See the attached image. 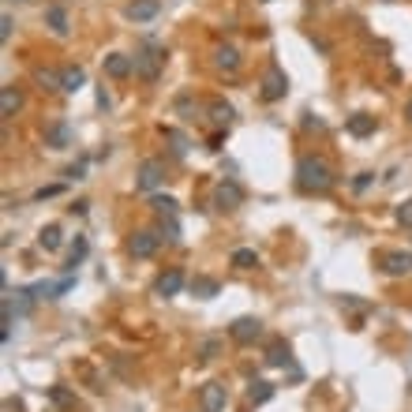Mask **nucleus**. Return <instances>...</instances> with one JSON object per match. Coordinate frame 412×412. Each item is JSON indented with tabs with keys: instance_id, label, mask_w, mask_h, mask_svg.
I'll return each mask as SVG.
<instances>
[{
	"instance_id": "1",
	"label": "nucleus",
	"mask_w": 412,
	"mask_h": 412,
	"mask_svg": "<svg viewBox=\"0 0 412 412\" xmlns=\"http://www.w3.org/2000/svg\"><path fill=\"white\" fill-rule=\"evenodd\" d=\"M297 187L307 191V195H326V191L334 187V169L322 158L304 154L297 161Z\"/></svg>"
},
{
	"instance_id": "2",
	"label": "nucleus",
	"mask_w": 412,
	"mask_h": 412,
	"mask_svg": "<svg viewBox=\"0 0 412 412\" xmlns=\"http://www.w3.org/2000/svg\"><path fill=\"white\" fill-rule=\"evenodd\" d=\"M165 161L161 158H146L143 165H139V172H135V187L139 191H158L161 184H165Z\"/></svg>"
},
{
	"instance_id": "3",
	"label": "nucleus",
	"mask_w": 412,
	"mask_h": 412,
	"mask_svg": "<svg viewBox=\"0 0 412 412\" xmlns=\"http://www.w3.org/2000/svg\"><path fill=\"white\" fill-rule=\"evenodd\" d=\"M158 247H161V232L139 229V232H131V240H128V255L131 259H150Z\"/></svg>"
},
{
	"instance_id": "4",
	"label": "nucleus",
	"mask_w": 412,
	"mask_h": 412,
	"mask_svg": "<svg viewBox=\"0 0 412 412\" xmlns=\"http://www.w3.org/2000/svg\"><path fill=\"white\" fill-rule=\"evenodd\" d=\"M378 270L386 277H408L412 274V252H378Z\"/></svg>"
},
{
	"instance_id": "5",
	"label": "nucleus",
	"mask_w": 412,
	"mask_h": 412,
	"mask_svg": "<svg viewBox=\"0 0 412 412\" xmlns=\"http://www.w3.org/2000/svg\"><path fill=\"white\" fill-rule=\"evenodd\" d=\"M244 202V187L237 184V180H222L214 187V206L222 214H229V210H237V206Z\"/></svg>"
},
{
	"instance_id": "6",
	"label": "nucleus",
	"mask_w": 412,
	"mask_h": 412,
	"mask_svg": "<svg viewBox=\"0 0 412 412\" xmlns=\"http://www.w3.org/2000/svg\"><path fill=\"white\" fill-rule=\"evenodd\" d=\"M289 91V76L277 64L267 68V76H262V101H282Z\"/></svg>"
},
{
	"instance_id": "7",
	"label": "nucleus",
	"mask_w": 412,
	"mask_h": 412,
	"mask_svg": "<svg viewBox=\"0 0 412 412\" xmlns=\"http://www.w3.org/2000/svg\"><path fill=\"white\" fill-rule=\"evenodd\" d=\"M229 337H232L237 345H252V341H259V337H262V322L252 319V315H244V319H237V322L229 326Z\"/></svg>"
},
{
	"instance_id": "8",
	"label": "nucleus",
	"mask_w": 412,
	"mask_h": 412,
	"mask_svg": "<svg viewBox=\"0 0 412 412\" xmlns=\"http://www.w3.org/2000/svg\"><path fill=\"white\" fill-rule=\"evenodd\" d=\"M131 61H135V71H139L146 83H154V79H158V64L165 61V49H143V53L131 56Z\"/></svg>"
},
{
	"instance_id": "9",
	"label": "nucleus",
	"mask_w": 412,
	"mask_h": 412,
	"mask_svg": "<svg viewBox=\"0 0 412 412\" xmlns=\"http://www.w3.org/2000/svg\"><path fill=\"white\" fill-rule=\"evenodd\" d=\"M225 401H229V393H225L222 382H206V386L199 390V408L202 412H222Z\"/></svg>"
},
{
	"instance_id": "10",
	"label": "nucleus",
	"mask_w": 412,
	"mask_h": 412,
	"mask_svg": "<svg viewBox=\"0 0 412 412\" xmlns=\"http://www.w3.org/2000/svg\"><path fill=\"white\" fill-rule=\"evenodd\" d=\"M184 289V270H165V274H161L158 277V282H154V297H161V300H169V297H176V292H180Z\"/></svg>"
},
{
	"instance_id": "11",
	"label": "nucleus",
	"mask_w": 412,
	"mask_h": 412,
	"mask_svg": "<svg viewBox=\"0 0 412 412\" xmlns=\"http://www.w3.org/2000/svg\"><path fill=\"white\" fill-rule=\"evenodd\" d=\"M158 11H161V0H131V4L124 8V16L131 23H150Z\"/></svg>"
},
{
	"instance_id": "12",
	"label": "nucleus",
	"mask_w": 412,
	"mask_h": 412,
	"mask_svg": "<svg viewBox=\"0 0 412 412\" xmlns=\"http://www.w3.org/2000/svg\"><path fill=\"white\" fill-rule=\"evenodd\" d=\"M131 71H135V61H131V56H124V53H109L105 56V76L109 79H128Z\"/></svg>"
},
{
	"instance_id": "13",
	"label": "nucleus",
	"mask_w": 412,
	"mask_h": 412,
	"mask_svg": "<svg viewBox=\"0 0 412 412\" xmlns=\"http://www.w3.org/2000/svg\"><path fill=\"white\" fill-rule=\"evenodd\" d=\"M214 64L225 71V76H237L240 71V53H237V46H217L214 49Z\"/></svg>"
},
{
	"instance_id": "14",
	"label": "nucleus",
	"mask_w": 412,
	"mask_h": 412,
	"mask_svg": "<svg viewBox=\"0 0 412 412\" xmlns=\"http://www.w3.org/2000/svg\"><path fill=\"white\" fill-rule=\"evenodd\" d=\"M46 23H49V31H53L56 38L68 34V11H64L61 4H49V8H46Z\"/></svg>"
},
{
	"instance_id": "15",
	"label": "nucleus",
	"mask_w": 412,
	"mask_h": 412,
	"mask_svg": "<svg viewBox=\"0 0 412 412\" xmlns=\"http://www.w3.org/2000/svg\"><path fill=\"white\" fill-rule=\"evenodd\" d=\"M61 79H64V94H76V91H83L86 71L79 64H68V68H61Z\"/></svg>"
},
{
	"instance_id": "16",
	"label": "nucleus",
	"mask_w": 412,
	"mask_h": 412,
	"mask_svg": "<svg viewBox=\"0 0 412 412\" xmlns=\"http://www.w3.org/2000/svg\"><path fill=\"white\" fill-rule=\"evenodd\" d=\"M349 131H352L356 139L375 135V116H371V113H356V116H349Z\"/></svg>"
},
{
	"instance_id": "17",
	"label": "nucleus",
	"mask_w": 412,
	"mask_h": 412,
	"mask_svg": "<svg viewBox=\"0 0 412 412\" xmlns=\"http://www.w3.org/2000/svg\"><path fill=\"white\" fill-rule=\"evenodd\" d=\"M19 105H23V94L16 91V86H4V91H0V113H4V120H8V116H16Z\"/></svg>"
},
{
	"instance_id": "18",
	"label": "nucleus",
	"mask_w": 412,
	"mask_h": 412,
	"mask_svg": "<svg viewBox=\"0 0 412 412\" xmlns=\"http://www.w3.org/2000/svg\"><path fill=\"white\" fill-rule=\"evenodd\" d=\"M232 116H237V113H232L229 101H222V98H214V101H210V120H214L217 128H229V124H232Z\"/></svg>"
},
{
	"instance_id": "19",
	"label": "nucleus",
	"mask_w": 412,
	"mask_h": 412,
	"mask_svg": "<svg viewBox=\"0 0 412 412\" xmlns=\"http://www.w3.org/2000/svg\"><path fill=\"white\" fill-rule=\"evenodd\" d=\"M34 79L41 91H64V79H61V71H53V68H38L34 71Z\"/></svg>"
},
{
	"instance_id": "20",
	"label": "nucleus",
	"mask_w": 412,
	"mask_h": 412,
	"mask_svg": "<svg viewBox=\"0 0 412 412\" xmlns=\"http://www.w3.org/2000/svg\"><path fill=\"white\" fill-rule=\"evenodd\" d=\"M68 143H71V131H68V124H53V128L46 131V146H53V150H64Z\"/></svg>"
},
{
	"instance_id": "21",
	"label": "nucleus",
	"mask_w": 412,
	"mask_h": 412,
	"mask_svg": "<svg viewBox=\"0 0 412 412\" xmlns=\"http://www.w3.org/2000/svg\"><path fill=\"white\" fill-rule=\"evenodd\" d=\"M232 267H237V270H255L259 255L252 252V247H237V252H232Z\"/></svg>"
},
{
	"instance_id": "22",
	"label": "nucleus",
	"mask_w": 412,
	"mask_h": 412,
	"mask_svg": "<svg viewBox=\"0 0 412 412\" xmlns=\"http://www.w3.org/2000/svg\"><path fill=\"white\" fill-rule=\"evenodd\" d=\"M191 292H195L199 300H214L217 297V282L214 277H195V282H191Z\"/></svg>"
},
{
	"instance_id": "23",
	"label": "nucleus",
	"mask_w": 412,
	"mask_h": 412,
	"mask_svg": "<svg viewBox=\"0 0 412 412\" xmlns=\"http://www.w3.org/2000/svg\"><path fill=\"white\" fill-rule=\"evenodd\" d=\"M38 244L46 247V252H56V247H61V225H46L38 232Z\"/></svg>"
},
{
	"instance_id": "24",
	"label": "nucleus",
	"mask_w": 412,
	"mask_h": 412,
	"mask_svg": "<svg viewBox=\"0 0 412 412\" xmlns=\"http://www.w3.org/2000/svg\"><path fill=\"white\" fill-rule=\"evenodd\" d=\"M150 206H154L158 217H176V199H172V195H154Z\"/></svg>"
},
{
	"instance_id": "25",
	"label": "nucleus",
	"mask_w": 412,
	"mask_h": 412,
	"mask_svg": "<svg viewBox=\"0 0 412 412\" xmlns=\"http://www.w3.org/2000/svg\"><path fill=\"white\" fill-rule=\"evenodd\" d=\"M247 397H252L255 405H262V401H270V397H274V386H270V382H262V378H255L252 390H247Z\"/></svg>"
},
{
	"instance_id": "26",
	"label": "nucleus",
	"mask_w": 412,
	"mask_h": 412,
	"mask_svg": "<svg viewBox=\"0 0 412 412\" xmlns=\"http://www.w3.org/2000/svg\"><path fill=\"white\" fill-rule=\"evenodd\" d=\"M267 364H274V367L289 364V345H285V341H274V345H270V352H267Z\"/></svg>"
},
{
	"instance_id": "27",
	"label": "nucleus",
	"mask_w": 412,
	"mask_h": 412,
	"mask_svg": "<svg viewBox=\"0 0 412 412\" xmlns=\"http://www.w3.org/2000/svg\"><path fill=\"white\" fill-rule=\"evenodd\" d=\"M165 139L172 143V154H176V158H184V154H187V139H184L176 128H165Z\"/></svg>"
},
{
	"instance_id": "28",
	"label": "nucleus",
	"mask_w": 412,
	"mask_h": 412,
	"mask_svg": "<svg viewBox=\"0 0 412 412\" xmlns=\"http://www.w3.org/2000/svg\"><path fill=\"white\" fill-rule=\"evenodd\" d=\"M195 356H199V360H214V356H217V337H202L199 349H195Z\"/></svg>"
},
{
	"instance_id": "29",
	"label": "nucleus",
	"mask_w": 412,
	"mask_h": 412,
	"mask_svg": "<svg viewBox=\"0 0 412 412\" xmlns=\"http://www.w3.org/2000/svg\"><path fill=\"white\" fill-rule=\"evenodd\" d=\"M83 255H86V240L79 237V240H76V247H71V255H68V267H64V270H76L79 262H83Z\"/></svg>"
},
{
	"instance_id": "30",
	"label": "nucleus",
	"mask_w": 412,
	"mask_h": 412,
	"mask_svg": "<svg viewBox=\"0 0 412 412\" xmlns=\"http://www.w3.org/2000/svg\"><path fill=\"white\" fill-rule=\"evenodd\" d=\"M393 217H397V225L412 229V199H405L401 206H397V210H393Z\"/></svg>"
},
{
	"instance_id": "31",
	"label": "nucleus",
	"mask_w": 412,
	"mask_h": 412,
	"mask_svg": "<svg viewBox=\"0 0 412 412\" xmlns=\"http://www.w3.org/2000/svg\"><path fill=\"white\" fill-rule=\"evenodd\" d=\"M49 397H53V405H61V408H68V405H76V397H71L64 386H53L49 390Z\"/></svg>"
},
{
	"instance_id": "32",
	"label": "nucleus",
	"mask_w": 412,
	"mask_h": 412,
	"mask_svg": "<svg viewBox=\"0 0 412 412\" xmlns=\"http://www.w3.org/2000/svg\"><path fill=\"white\" fill-rule=\"evenodd\" d=\"M161 232H169V240H180V225H176V217H165V222H161Z\"/></svg>"
},
{
	"instance_id": "33",
	"label": "nucleus",
	"mask_w": 412,
	"mask_h": 412,
	"mask_svg": "<svg viewBox=\"0 0 412 412\" xmlns=\"http://www.w3.org/2000/svg\"><path fill=\"white\" fill-rule=\"evenodd\" d=\"M61 191H64L61 184H53V187H38V191H34V199L41 202V199H53V195H61Z\"/></svg>"
},
{
	"instance_id": "34",
	"label": "nucleus",
	"mask_w": 412,
	"mask_h": 412,
	"mask_svg": "<svg viewBox=\"0 0 412 412\" xmlns=\"http://www.w3.org/2000/svg\"><path fill=\"white\" fill-rule=\"evenodd\" d=\"M371 180H375V172H360L356 180H352V187H356V191H367V184H371Z\"/></svg>"
},
{
	"instance_id": "35",
	"label": "nucleus",
	"mask_w": 412,
	"mask_h": 412,
	"mask_svg": "<svg viewBox=\"0 0 412 412\" xmlns=\"http://www.w3.org/2000/svg\"><path fill=\"white\" fill-rule=\"evenodd\" d=\"M11 26H16V23H11V16L0 19V41H8V38H11Z\"/></svg>"
},
{
	"instance_id": "36",
	"label": "nucleus",
	"mask_w": 412,
	"mask_h": 412,
	"mask_svg": "<svg viewBox=\"0 0 412 412\" xmlns=\"http://www.w3.org/2000/svg\"><path fill=\"white\" fill-rule=\"evenodd\" d=\"M405 120H408V124H412V98H408V101H405Z\"/></svg>"
}]
</instances>
